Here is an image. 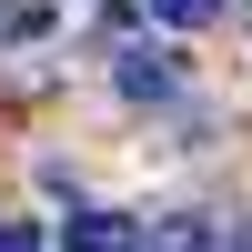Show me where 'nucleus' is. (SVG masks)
I'll use <instances>...</instances> for the list:
<instances>
[{
    "mask_svg": "<svg viewBox=\"0 0 252 252\" xmlns=\"http://www.w3.org/2000/svg\"><path fill=\"white\" fill-rule=\"evenodd\" d=\"M141 252H222V232L192 222V212H172V222H141Z\"/></svg>",
    "mask_w": 252,
    "mask_h": 252,
    "instance_id": "nucleus-2",
    "label": "nucleus"
},
{
    "mask_svg": "<svg viewBox=\"0 0 252 252\" xmlns=\"http://www.w3.org/2000/svg\"><path fill=\"white\" fill-rule=\"evenodd\" d=\"M172 51H121V91H131V101H161V91H172Z\"/></svg>",
    "mask_w": 252,
    "mask_h": 252,
    "instance_id": "nucleus-3",
    "label": "nucleus"
},
{
    "mask_svg": "<svg viewBox=\"0 0 252 252\" xmlns=\"http://www.w3.org/2000/svg\"><path fill=\"white\" fill-rule=\"evenodd\" d=\"M61 252H141V222L131 212H71L61 222Z\"/></svg>",
    "mask_w": 252,
    "mask_h": 252,
    "instance_id": "nucleus-1",
    "label": "nucleus"
},
{
    "mask_svg": "<svg viewBox=\"0 0 252 252\" xmlns=\"http://www.w3.org/2000/svg\"><path fill=\"white\" fill-rule=\"evenodd\" d=\"M222 10H232V0H152V20H161V31H212Z\"/></svg>",
    "mask_w": 252,
    "mask_h": 252,
    "instance_id": "nucleus-4",
    "label": "nucleus"
},
{
    "mask_svg": "<svg viewBox=\"0 0 252 252\" xmlns=\"http://www.w3.org/2000/svg\"><path fill=\"white\" fill-rule=\"evenodd\" d=\"M0 252H51V242H40L31 222H0Z\"/></svg>",
    "mask_w": 252,
    "mask_h": 252,
    "instance_id": "nucleus-5",
    "label": "nucleus"
}]
</instances>
